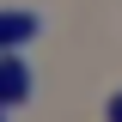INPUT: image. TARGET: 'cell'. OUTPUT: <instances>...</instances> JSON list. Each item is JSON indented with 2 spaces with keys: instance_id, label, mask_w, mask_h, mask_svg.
Segmentation results:
<instances>
[{
  "instance_id": "obj_1",
  "label": "cell",
  "mask_w": 122,
  "mask_h": 122,
  "mask_svg": "<svg viewBox=\"0 0 122 122\" xmlns=\"http://www.w3.org/2000/svg\"><path fill=\"white\" fill-rule=\"evenodd\" d=\"M30 92H37V79H30V61L25 49H6V110H25Z\"/></svg>"
},
{
  "instance_id": "obj_2",
  "label": "cell",
  "mask_w": 122,
  "mask_h": 122,
  "mask_svg": "<svg viewBox=\"0 0 122 122\" xmlns=\"http://www.w3.org/2000/svg\"><path fill=\"white\" fill-rule=\"evenodd\" d=\"M37 30H43V18L30 12V6H6V18H0V37H6V49H25Z\"/></svg>"
},
{
  "instance_id": "obj_3",
  "label": "cell",
  "mask_w": 122,
  "mask_h": 122,
  "mask_svg": "<svg viewBox=\"0 0 122 122\" xmlns=\"http://www.w3.org/2000/svg\"><path fill=\"white\" fill-rule=\"evenodd\" d=\"M110 122H122V92H116V98H110Z\"/></svg>"
}]
</instances>
